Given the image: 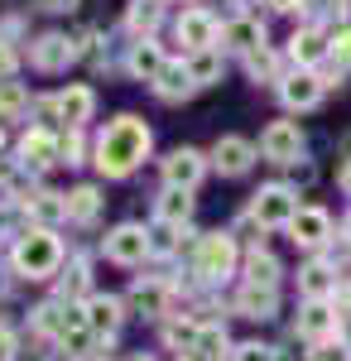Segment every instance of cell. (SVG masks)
<instances>
[{
    "label": "cell",
    "mask_w": 351,
    "mask_h": 361,
    "mask_svg": "<svg viewBox=\"0 0 351 361\" xmlns=\"http://www.w3.org/2000/svg\"><path fill=\"white\" fill-rule=\"evenodd\" d=\"M149 145H154V130L140 121V116H116L106 130L97 135V149H92V159L97 169L106 173V178H130L140 164H144V154H149Z\"/></svg>",
    "instance_id": "obj_1"
},
{
    "label": "cell",
    "mask_w": 351,
    "mask_h": 361,
    "mask_svg": "<svg viewBox=\"0 0 351 361\" xmlns=\"http://www.w3.org/2000/svg\"><path fill=\"white\" fill-rule=\"evenodd\" d=\"M10 260H15V275H25V279H54L58 265H63V241H58L54 231L34 226V231H25V236L15 241Z\"/></svg>",
    "instance_id": "obj_2"
},
{
    "label": "cell",
    "mask_w": 351,
    "mask_h": 361,
    "mask_svg": "<svg viewBox=\"0 0 351 361\" xmlns=\"http://www.w3.org/2000/svg\"><path fill=\"white\" fill-rule=\"evenodd\" d=\"M236 260H241V250L231 241V231H207L197 241V255H192V275L207 279V284H221V279L236 275Z\"/></svg>",
    "instance_id": "obj_3"
},
{
    "label": "cell",
    "mask_w": 351,
    "mask_h": 361,
    "mask_svg": "<svg viewBox=\"0 0 351 361\" xmlns=\"http://www.w3.org/2000/svg\"><path fill=\"white\" fill-rule=\"evenodd\" d=\"M294 217H298V193L289 183H270V188H260V193L250 197V222H260L265 231H274V226L289 231Z\"/></svg>",
    "instance_id": "obj_4"
},
{
    "label": "cell",
    "mask_w": 351,
    "mask_h": 361,
    "mask_svg": "<svg viewBox=\"0 0 351 361\" xmlns=\"http://www.w3.org/2000/svg\"><path fill=\"white\" fill-rule=\"evenodd\" d=\"M173 39L183 44V54H202V49H216V39H221V25H216L212 10H202V5H188V10L178 15V25H173Z\"/></svg>",
    "instance_id": "obj_5"
},
{
    "label": "cell",
    "mask_w": 351,
    "mask_h": 361,
    "mask_svg": "<svg viewBox=\"0 0 351 361\" xmlns=\"http://www.w3.org/2000/svg\"><path fill=\"white\" fill-rule=\"evenodd\" d=\"M44 111H54L68 130H82V126L92 121V111H97V92H92L87 82H68L58 97L44 102Z\"/></svg>",
    "instance_id": "obj_6"
},
{
    "label": "cell",
    "mask_w": 351,
    "mask_h": 361,
    "mask_svg": "<svg viewBox=\"0 0 351 361\" xmlns=\"http://www.w3.org/2000/svg\"><path fill=\"white\" fill-rule=\"evenodd\" d=\"M29 63H34L39 73H68V68L78 63V44H73L68 34L49 29V34H39V39L29 44Z\"/></svg>",
    "instance_id": "obj_7"
},
{
    "label": "cell",
    "mask_w": 351,
    "mask_h": 361,
    "mask_svg": "<svg viewBox=\"0 0 351 361\" xmlns=\"http://www.w3.org/2000/svg\"><path fill=\"white\" fill-rule=\"evenodd\" d=\"M202 173H207V154L192 149V145H178V149H168V159H164V188L192 193V188L202 183Z\"/></svg>",
    "instance_id": "obj_8"
},
{
    "label": "cell",
    "mask_w": 351,
    "mask_h": 361,
    "mask_svg": "<svg viewBox=\"0 0 351 361\" xmlns=\"http://www.w3.org/2000/svg\"><path fill=\"white\" fill-rule=\"evenodd\" d=\"M168 299H173V284L159 275H140L125 294V313H140V318H164L168 313Z\"/></svg>",
    "instance_id": "obj_9"
},
{
    "label": "cell",
    "mask_w": 351,
    "mask_h": 361,
    "mask_svg": "<svg viewBox=\"0 0 351 361\" xmlns=\"http://www.w3.org/2000/svg\"><path fill=\"white\" fill-rule=\"evenodd\" d=\"M260 154H265L270 164H298V154H303V130H298V121H270L265 135H260Z\"/></svg>",
    "instance_id": "obj_10"
},
{
    "label": "cell",
    "mask_w": 351,
    "mask_h": 361,
    "mask_svg": "<svg viewBox=\"0 0 351 361\" xmlns=\"http://www.w3.org/2000/svg\"><path fill=\"white\" fill-rule=\"evenodd\" d=\"M149 255V231L140 222H121L106 231V260H116V265H140Z\"/></svg>",
    "instance_id": "obj_11"
},
{
    "label": "cell",
    "mask_w": 351,
    "mask_h": 361,
    "mask_svg": "<svg viewBox=\"0 0 351 361\" xmlns=\"http://www.w3.org/2000/svg\"><path fill=\"white\" fill-rule=\"evenodd\" d=\"M255 154H260V149H255L245 135H221V140L212 145V164L221 169L226 178H241V173H250Z\"/></svg>",
    "instance_id": "obj_12"
},
{
    "label": "cell",
    "mask_w": 351,
    "mask_h": 361,
    "mask_svg": "<svg viewBox=\"0 0 351 361\" xmlns=\"http://www.w3.org/2000/svg\"><path fill=\"white\" fill-rule=\"evenodd\" d=\"M289 236H294V246L323 250L327 241H332V217H327V207H298V217L289 222Z\"/></svg>",
    "instance_id": "obj_13"
},
{
    "label": "cell",
    "mask_w": 351,
    "mask_h": 361,
    "mask_svg": "<svg viewBox=\"0 0 351 361\" xmlns=\"http://www.w3.org/2000/svg\"><path fill=\"white\" fill-rule=\"evenodd\" d=\"M82 318H87V328H92L97 337H111L121 323H125V299H116V294H87Z\"/></svg>",
    "instance_id": "obj_14"
},
{
    "label": "cell",
    "mask_w": 351,
    "mask_h": 361,
    "mask_svg": "<svg viewBox=\"0 0 351 361\" xmlns=\"http://www.w3.org/2000/svg\"><path fill=\"white\" fill-rule=\"evenodd\" d=\"M323 92H327V82L318 78V73H303V68H298L294 78L279 82V97H284L289 111H313V106L323 102Z\"/></svg>",
    "instance_id": "obj_15"
},
{
    "label": "cell",
    "mask_w": 351,
    "mask_h": 361,
    "mask_svg": "<svg viewBox=\"0 0 351 361\" xmlns=\"http://www.w3.org/2000/svg\"><path fill=\"white\" fill-rule=\"evenodd\" d=\"M221 44H226L231 54L250 58L255 49H265V25H260V20H250V15H236V20H226V25H221Z\"/></svg>",
    "instance_id": "obj_16"
},
{
    "label": "cell",
    "mask_w": 351,
    "mask_h": 361,
    "mask_svg": "<svg viewBox=\"0 0 351 361\" xmlns=\"http://www.w3.org/2000/svg\"><path fill=\"white\" fill-rule=\"evenodd\" d=\"M164 68H168V58H164V49L154 44V39H135V44H130V54H125V73H130L135 82H154Z\"/></svg>",
    "instance_id": "obj_17"
},
{
    "label": "cell",
    "mask_w": 351,
    "mask_h": 361,
    "mask_svg": "<svg viewBox=\"0 0 351 361\" xmlns=\"http://www.w3.org/2000/svg\"><path fill=\"white\" fill-rule=\"evenodd\" d=\"M20 164H25V169H54V164H63V149H58L54 130H29V135L20 140Z\"/></svg>",
    "instance_id": "obj_18"
},
{
    "label": "cell",
    "mask_w": 351,
    "mask_h": 361,
    "mask_svg": "<svg viewBox=\"0 0 351 361\" xmlns=\"http://www.w3.org/2000/svg\"><path fill=\"white\" fill-rule=\"evenodd\" d=\"M289 58H294L303 73H313L318 63L327 58V34L318 25H303V29H294V39H289Z\"/></svg>",
    "instance_id": "obj_19"
},
{
    "label": "cell",
    "mask_w": 351,
    "mask_h": 361,
    "mask_svg": "<svg viewBox=\"0 0 351 361\" xmlns=\"http://www.w3.org/2000/svg\"><path fill=\"white\" fill-rule=\"evenodd\" d=\"M78 323H82V308H73L68 299H49V304L34 308V328L49 333V337H63L68 328H78Z\"/></svg>",
    "instance_id": "obj_20"
},
{
    "label": "cell",
    "mask_w": 351,
    "mask_h": 361,
    "mask_svg": "<svg viewBox=\"0 0 351 361\" xmlns=\"http://www.w3.org/2000/svg\"><path fill=\"white\" fill-rule=\"evenodd\" d=\"M332 333H337V308L332 304H303L298 308V337H308L318 347V342H332Z\"/></svg>",
    "instance_id": "obj_21"
},
{
    "label": "cell",
    "mask_w": 351,
    "mask_h": 361,
    "mask_svg": "<svg viewBox=\"0 0 351 361\" xmlns=\"http://www.w3.org/2000/svg\"><path fill=\"white\" fill-rule=\"evenodd\" d=\"M298 289H303L308 304H327V294H337V270L327 260H308L298 270Z\"/></svg>",
    "instance_id": "obj_22"
},
{
    "label": "cell",
    "mask_w": 351,
    "mask_h": 361,
    "mask_svg": "<svg viewBox=\"0 0 351 361\" xmlns=\"http://www.w3.org/2000/svg\"><path fill=\"white\" fill-rule=\"evenodd\" d=\"M25 212L44 226V231H54L58 222H68V193H49V188H39V193L25 202Z\"/></svg>",
    "instance_id": "obj_23"
},
{
    "label": "cell",
    "mask_w": 351,
    "mask_h": 361,
    "mask_svg": "<svg viewBox=\"0 0 351 361\" xmlns=\"http://www.w3.org/2000/svg\"><path fill=\"white\" fill-rule=\"evenodd\" d=\"M279 275H284V265H279L265 246L245 250V284H255V289H274V284H279Z\"/></svg>",
    "instance_id": "obj_24"
},
{
    "label": "cell",
    "mask_w": 351,
    "mask_h": 361,
    "mask_svg": "<svg viewBox=\"0 0 351 361\" xmlns=\"http://www.w3.org/2000/svg\"><path fill=\"white\" fill-rule=\"evenodd\" d=\"M236 313L241 318H255V323H265L279 313V294L274 289H255V284H245L241 294H236Z\"/></svg>",
    "instance_id": "obj_25"
},
{
    "label": "cell",
    "mask_w": 351,
    "mask_h": 361,
    "mask_svg": "<svg viewBox=\"0 0 351 361\" xmlns=\"http://www.w3.org/2000/svg\"><path fill=\"white\" fill-rule=\"evenodd\" d=\"M154 217H159L164 226H188L192 193H183V188H164V193L154 197Z\"/></svg>",
    "instance_id": "obj_26"
},
{
    "label": "cell",
    "mask_w": 351,
    "mask_h": 361,
    "mask_svg": "<svg viewBox=\"0 0 351 361\" xmlns=\"http://www.w3.org/2000/svg\"><path fill=\"white\" fill-rule=\"evenodd\" d=\"M192 92H197V87H192L183 63H168L159 78H154V97H159V102H188Z\"/></svg>",
    "instance_id": "obj_27"
},
{
    "label": "cell",
    "mask_w": 351,
    "mask_h": 361,
    "mask_svg": "<svg viewBox=\"0 0 351 361\" xmlns=\"http://www.w3.org/2000/svg\"><path fill=\"white\" fill-rule=\"evenodd\" d=\"M97 212H101V188L97 183H78L73 193H68V222H97Z\"/></svg>",
    "instance_id": "obj_28"
},
{
    "label": "cell",
    "mask_w": 351,
    "mask_h": 361,
    "mask_svg": "<svg viewBox=\"0 0 351 361\" xmlns=\"http://www.w3.org/2000/svg\"><path fill=\"white\" fill-rule=\"evenodd\" d=\"M183 68H188L192 87H212L221 78V49H202V54H188L183 58Z\"/></svg>",
    "instance_id": "obj_29"
},
{
    "label": "cell",
    "mask_w": 351,
    "mask_h": 361,
    "mask_svg": "<svg viewBox=\"0 0 351 361\" xmlns=\"http://www.w3.org/2000/svg\"><path fill=\"white\" fill-rule=\"evenodd\" d=\"M0 193L15 197V202H29L34 188H29V169L20 159H0Z\"/></svg>",
    "instance_id": "obj_30"
},
{
    "label": "cell",
    "mask_w": 351,
    "mask_h": 361,
    "mask_svg": "<svg viewBox=\"0 0 351 361\" xmlns=\"http://www.w3.org/2000/svg\"><path fill=\"white\" fill-rule=\"evenodd\" d=\"M164 5H154V0H135L130 10H125V29L135 34V39H149L154 34V25H159Z\"/></svg>",
    "instance_id": "obj_31"
},
{
    "label": "cell",
    "mask_w": 351,
    "mask_h": 361,
    "mask_svg": "<svg viewBox=\"0 0 351 361\" xmlns=\"http://www.w3.org/2000/svg\"><path fill=\"white\" fill-rule=\"evenodd\" d=\"M29 111V87L25 82H0V121H20Z\"/></svg>",
    "instance_id": "obj_32"
},
{
    "label": "cell",
    "mask_w": 351,
    "mask_h": 361,
    "mask_svg": "<svg viewBox=\"0 0 351 361\" xmlns=\"http://www.w3.org/2000/svg\"><path fill=\"white\" fill-rule=\"evenodd\" d=\"M97 342H101V337L87 328V318H82L78 328H68V333L58 337V347H63L68 357H92V347H97Z\"/></svg>",
    "instance_id": "obj_33"
},
{
    "label": "cell",
    "mask_w": 351,
    "mask_h": 361,
    "mask_svg": "<svg viewBox=\"0 0 351 361\" xmlns=\"http://www.w3.org/2000/svg\"><path fill=\"white\" fill-rule=\"evenodd\" d=\"M221 352H226V333H221V328H197L192 357H197V361H216Z\"/></svg>",
    "instance_id": "obj_34"
},
{
    "label": "cell",
    "mask_w": 351,
    "mask_h": 361,
    "mask_svg": "<svg viewBox=\"0 0 351 361\" xmlns=\"http://www.w3.org/2000/svg\"><path fill=\"white\" fill-rule=\"evenodd\" d=\"M327 58L337 63V73H347V68H351V25L337 29V34L327 39Z\"/></svg>",
    "instance_id": "obj_35"
},
{
    "label": "cell",
    "mask_w": 351,
    "mask_h": 361,
    "mask_svg": "<svg viewBox=\"0 0 351 361\" xmlns=\"http://www.w3.org/2000/svg\"><path fill=\"white\" fill-rule=\"evenodd\" d=\"M274 68H279V58L270 54V44H265V49H255V54L245 58V73H250V78H255V82H260V78H265V82H270V78H274Z\"/></svg>",
    "instance_id": "obj_36"
},
{
    "label": "cell",
    "mask_w": 351,
    "mask_h": 361,
    "mask_svg": "<svg viewBox=\"0 0 351 361\" xmlns=\"http://www.w3.org/2000/svg\"><path fill=\"white\" fill-rule=\"evenodd\" d=\"M231 361H279V357H274V347H265V342H241L231 352Z\"/></svg>",
    "instance_id": "obj_37"
},
{
    "label": "cell",
    "mask_w": 351,
    "mask_h": 361,
    "mask_svg": "<svg viewBox=\"0 0 351 361\" xmlns=\"http://www.w3.org/2000/svg\"><path fill=\"white\" fill-rule=\"evenodd\" d=\"M78 294H87V265L73 260V270H68V279H63V299H78Z\"/></svg>",
    "instance_id": "obj_38"
},
{
    "label": "cell",
    "mask_w": 351,
    "mask_h": 361,
    "mask_svg": "<svg viewBox=\"0 0 351 361\" xmlns=\"http://www.w3.org/2000/svg\"><path fill=\"white\" fill-rule=\"evenodd\" d=\"M313 361H351V347L337 337V342H318L313 347Z\"/></svg>",
    "instance_id": "obj_39"
},
{
    "label": "cell",
    "mask_w": 351,
    "mask_h": 361,
    "mask_svg": "<svg viewBox=\"0 0 351 361\" xmlns=\"http://www.w3.org/2000/svg\"><path fill=\"white\" fill-rule=\"evenodd\" d=\"M58 149H63V164H82V154H87V149H82V135H78V130H68V135L58 140Z\"/></svg>",
    "instance_id": "obj_40"
},
{
    "label": "cell",
    "mask_w": 351,
    "mask_h": 361,
    "mask_svg": "<svg viewBox=\"0 0 351 361\" xmlns=\"http://www.w3.org/2000/svg\"><path fill=\"white\" fill-rule=\"evenodd\" d=\"M15 68H20V54L0 39V82H10V73H15Z\"/></svg>",
    "instance_id": "obj_41"
},
{
    "label": "cell",
    "mask_w": 351,
    "mask_h": 361,
    "mask_svg": "<svg viewBox=\"0 0 351 361\" xmlns=\"http://www.w3.org/2000/svg\"><path fill=\"white\" fill-rule=\"evenodd\" d=\"M337 337L351 347V308H342V313H337Z\"/></svg>",
    "instance_id": "obj_42"
},
{
    "label": "cell",
    "mask_w": 351,
    "mask_h": 361,
    "mask_svg": "<svg viewBox=\"0 0 351 361\" xmlns=\"http://www.w3.org/2000/svg\"><path fill=\"white\" fill-rule=\"evenodd\" d=\"M39 10H54V15H63V10H78V0H39Z\"/></svg>",
    "instance_id": "obj_43"
},
{
    "label": "cell",
    "mask_w": 351,
    "mask_h": 361,
    "mask_svg": "<svg viewBox=\"0 0 351 361\" xmlns=\"http://www.w3.org/2000/svg\"><path fill=\"white\" fill-rule=\"evenodd\" d=\"M337 188H342V193L351 197V159H347V164H342V169H337Z\"/></svg>",
    "instance_id": "obj_44"
},
{
    "label": "cell",
    "mask_w": 351,
    "mask_h": 361,
    "mask_svg": "<svg viewBox=\"0 0 351 361\" xmlns=\"http://www.w3.org/2000/svg\"><path fill=\"white\" fill-rule=\"evenodd\" d=\"M294 183H313V164H308V159L294 164Z\"/></svg>",
    "instance_id": "obj_45"
},
{
    "label": "cell",
    "mask_w": 351,
    "mask_h": 361,
    "mask_svg": "<svg viewBox=\"0 0 351 361\" xmlns=\"http://www.w3.org/2000/svg\"><path fill=\"white\" fill-rule=\"evenodd\" d=\"M327 10H332V15H347V10H351V0H327Z\"/></svg>",
    "instance_id": "obj_46"
},
{
    "label": "cell",
    "mask_w": 351,
    "mask_h": 361,
    "mask_svg": "<svg viewBox=\"0 0 351 361\" xmlns=\"http://www.w3.org/2000/svg\"><path fill=\"white\" fill-rule=\"evenodd\" d=\"M274 10H298V0H274Z\"/></svg>",
    "instance_id": "obj_47"
},
{
    "label": "cell",
    "mask_w": 351,
    "mask_h": 361,
    "mask_svg": "<svg viewBox=\"0 0 351 361\" xmlns=\"http://www.w3.org/2000/svg\"><path fill=\"white\" fill-rule=\"evenodd\" d=\"M130 361H154V357H130Z\"/></svg>",
    "instance_id": "obj_48"
},
{
    "label": "cell",
    "mask_w": 351,
    "mask_h": 361,
    "mask_svg": "<svg viewBox=\"0 0 351 361\" xmlns=\"http://www.w3.org/2000/svg\"><path fill=\"white\" fill-rule=\"evenodd\" d=\"M347 236H351V217H347Z\"/></svg>",
    "instance_id": "obj_49"
},
{
    "label": "cell",
    "mask_w": 351,
    "mask_h": 361,
    "mask_svg": "<svg viewBox=\"0 0 351 361\" xmlns=\"http://www.w3.org/2000/svg\"><path fill=\"white\" fill-rule=\"evenodd\" d=\"M236 5H250V0H236Z\"/></svg>",
    "instance_id": "obj_50"
},
{
    "label": "cell",
    "mask_w": 351,
    "mask_h": 361,
    "mask_svg": "<svg viewBox=\"0 0 351 361\" xmlns=\"http://www.w3.org/2000/svg\"><path fill=\"white\" fill-rule=\"evenodd\" d=\"M0 140H5V135H0Z\"/></svg>",
    "instance_id": "obj_51"
}]
</instances>
